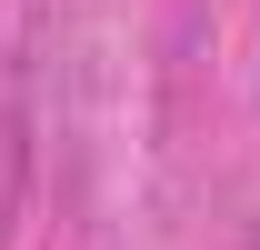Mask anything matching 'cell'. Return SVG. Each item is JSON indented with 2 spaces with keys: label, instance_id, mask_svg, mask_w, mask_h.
Masks as SVG:
<instances>
[]
</instances>
